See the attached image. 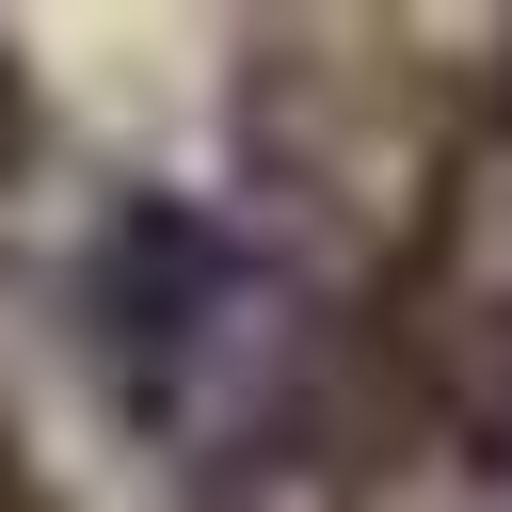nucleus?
<instances>
[{"instance_id": "obj_1", "label": "nucleus", "mask_w": 512, "mask_h": 512, "mask_svg": "<svg viewBox=\"0 0 512 512\" xmlns=\"http://www.w3.org/2000/svg\"><path fill=\"white\" fill-rule=\"evenodd\" d=\"M80 352L128 400V432L208 448V432H256L272 416V384H288V288H272V256L240 224L144 192L80 256Z\"/></svg>"}, {"instance_id": "obj_2", "label": "nucleus", "mask_w": 512, "mask_h": 512, "mask_svg": "<svg viewBox=\"0 0 512 512\" xmlns=\"http://www.w3.org/2000/svg\"><path fill=\"white\" fill-rule=\"evenodd\" d=\"M464 432L512 464V304H480V336H464Z\"/></svg>"}, {"instance_id": "obj_3", "label": "nucleus", "mask_w": 512, "mask_h": 512, "mask_svg": "<svg viewBox=\"0 0 512 512\" xmlns=\"http://www.w3.org/2000/svg\"><path fill=\"white\" fill-rule=\"evenodd\" d=\"M32 144H48V96H32V64H16V32H0V192L32 176Z\"/></svg>"}, {"instance_id": "obj_4", "label": "nucleus", "mask_w": 512, "mask_h": 512, "mask_svg": "<svg viewBox=\"0 0 512 512\" xmlns=\"http://www.w3.org/2000/svg\"><path fill=\"white\" fill-rule=\"evenodd\" d=\"M496 128H512V48H496Z\"/></svg>"}]
</instances>
